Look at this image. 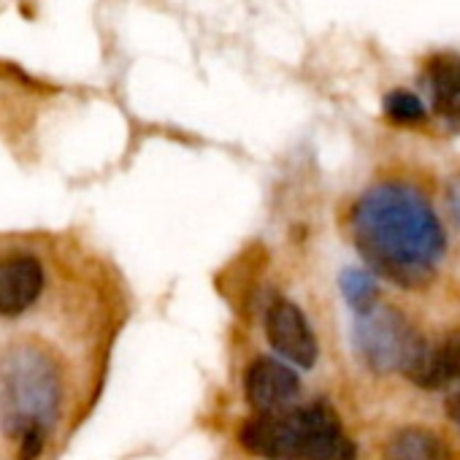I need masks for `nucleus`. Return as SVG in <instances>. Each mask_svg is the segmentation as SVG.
<instances>
[{"mask_svg":"<svg viewBox=\"0 0 460 460\" xmlns=\"http://www.w3.org/2000/svg\"><path fill=\"white\" fill-rule=\"evenodd\" d=\"M244 393L258 414H274L293 406L301 393V379L288 363L274 358H258L247 368Z\"/></svg>","mask_w":460,"mask_h":460,"instance_id":"nucleus-6","label":"nucleus"},{"mask_svg":"<svg viewBox=\"0 0 460 460\" xmlns=\"http://www.w3.org/2000/svg\"><path fill=\"white\" fill-rule=\"evenodd\" d=\"M266 336L269 344L290 363L301 368H312L317 360V339L304 317V312L293 301H274L266 312Z\"/></svg>","mask_w":460,"mask_h":460,"instance_id":"nucleus-5","label":"nucleus"},{"mask_svg":"<svg viewBox=\"0 0 460 460\" xmlns=\"http://www.w3.org/2000/svg\"><path fill=\"white\" fill-rule=\"evenodd\" d=\"M352 339L363 363L376 374H406V368L411 366L425 341L401 312L382 304L355 317Z\"/></svg>","mask_w":460,"mask_h":460,"instance_id":"nucleus-4","label":"nucleus"},{"mask_svg":"<svg viewBox=\"0 0 460 460\" xmlns=\"http://www.w3.org/2000/svg\"><path fill=\"white\" fill-rule=\"evenodd\" d=\"M447 203H449V211H452L455 225L460 227V176H455V179L447 184Z\"/></svg>","mask_w":460,"mask_h":460,"instance_id":"nucleus-13","label":"nucleus"},{"mask_svg":"<svg viewBox=\"0 0 460 460\" xmlns=\"http://www.w3.org/2000/svg\"><path fill=\"white\" fill-rule=\"evenodd\" d=\"M425 87L433 109L460 122V55H433L425 66Z\"/></svg>","mask_w":460,"mask_h":460,"instance_id":"nucleus-9","label":"nucleus"},{"mask_svg":"<svg viewBox=\"0 0 460 460\" xmlns=\"http://www.w3.org/2000/svg\"><path fill=\"white\" fill-rule=\"evenodd\" d=\"M339 288H341V296L355 314H363L379 304L376 277L366 269H344L339 277Z\"/></svg>","mask_w":460,"mask_h":460,"instance_id":"nucleus-11","label":"nucleus"},{"mask_svg":"<svg viewBox=\"0 0 460 460\" xmlns=\"http://www.w3.org/2000/svg\"><path fill=\"white\" fill-rule=\"evenodd\" d=\"M349 225L363 261L398 288H425L447 250L444 227L428 198L401 181L363 192Z\"/></svg>","mask_w":460,"mask_h":460,"instance_id":"nucleus-1","label":"nucleus"},{"mask_svg":"<svg viewBox=\"0 0 460 460\" xmlns=\"http://www.w3.org/2000/svg\"><path fill=\"white\" fill-rule=\"evenodd\" d=\"M60 395V371L44 349L14 347L0 363V420L12 436L47 428L58 414Z\"/></svg>","mask_w":460,"mask_h":460,"instance_id":"nucleus-3","label":"nucleus"},{"mask_svg":"<svg viewBox=\"0 0 460 460\" xmlns=\"http://www.w3.org/2000/svg\"><path fill=\"white\" fill-rule=\"evenodd\" d=\"M385 460H452V449L433 430L403 428L385 444Z\"/></svg>","mask_w":460,"mask_h":460,"instance_id":"nucleus-10","label":"nucleus"},{"mask_svg":"<svg viewBox=\"0 0 460 460\" xmlns=\"http://www.w3.org/2000/svg\"><path fill=\"white\" fill-rule=\"evenodd\" d=\"M239 441L266 460H355V444L325 401L258 414L244 422Z\"/></svg>","mask_w":460,"mask_h":460,"instance_id":"nucleus-2","label":"nucleus"},{"mask_svg":"<svg viewBox=\"0 0 460 460\" xmlns=\"http://www.w3.org/2000/svg\"><path fill=\"white\" fill-rule=\"evenodd\" d=\"M44 293V269L31 255L0 261V317H20Z\"/></svg>","mask_w":460,"mask_h":460,"instance_id":"nucleus-7","label":"nucleus"},{"mask_svg":"<svg viewBox=\"0 0 460 460\" xmlns=\"http://www.w3.org/2000/svg\"><path fill=\"white\" fill-rule=\"evenodd\" d=\"M406 376L425 390H438L460 379V341H422L417 358L406 368Z\"/></svg>","mask_w":460,"mask_h":460,"instance_id":"nucleus-8","label":"nucleus"},{"mask_svg":"<svg viewBox=\"0 0 460 460\" xmlns=\"http://www.w3.org/2000/svg\"><path fill=\"white\" fill-rule=\"evenodd\" d=\"M382 109H385V117L398 122V125H414V122H422L428 117V109H425L422 98L409 93V90L387 93L385 101H382Z\"/></svg>","mask_w":460,"mask_h":460,"instance_id":"nucleus-12","label":"nucleus"},{"mask_svg":"<svg viewBox=\"0 0 460 460\" xmlns=\"http://www.w3.org/2000/svg\"><path fill=\"white\" fill-rule=\"evenodd\" d=\"M444 409H447L449 420L460 428V390H457V393H452V395L444 401Z\"/></svg>","mask_w":460,"mask_h":460,"instance_id":"nucleus-14","label":"nucleus"}]
</instances>
